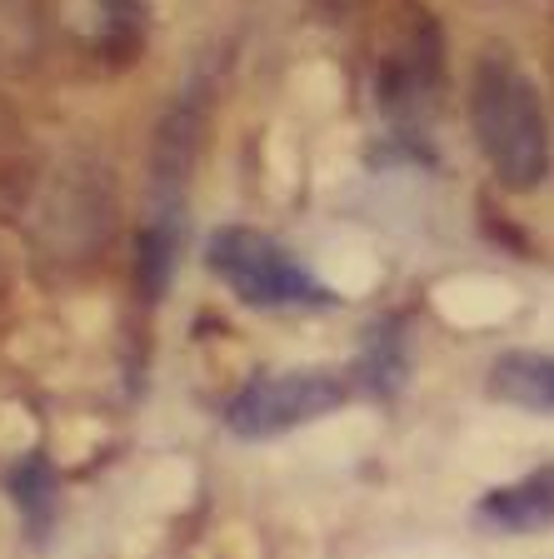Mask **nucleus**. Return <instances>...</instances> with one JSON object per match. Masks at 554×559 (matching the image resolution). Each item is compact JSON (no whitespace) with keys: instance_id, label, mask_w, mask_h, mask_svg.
<instances>
[{"instance_id":"f257e3e1","label":"nucleus","mask_w":554,"mask_h":559,"mask_svg":"<svg viewBox=\"0 0 554 559\" xmlns=\"http://www.w3.org/2000/svg\"><path fill=\"white\" fill-rule=\"evenodd\" d=\"M470 126L490 175L505 190L524 195L550 175V120L534 81L515 60L485 56L470 85Z\"/></svg>"},{"instance_id":"f03ea898","label":"nucleus","mask_w":554,"mask_h":559,"mask_svg":"<svg viewBox=\"0 0 554 559\" xmlns=\"http://www.w3.org/2000/svg\"><path fill=\"white\" fill-rule=\"evenodd\" d=\"M25 215H31L35 250L60 270H81L110 240L116 205H110V180L95 160H70L56 175H46L35 190H25Z\"/></svg>"},{"instance_id":"7ed1b4c3","label":"nucleus","mask_w":554,"mask_h":559,"mask_svg":"<svg viewBox=\"0 0 554 559\" xmlns=\"http://www.w3.org/2000/svg\"><path fill=\"white\" fill-rule=\"evenodd\" d=\"M205 265L225 280V290L240 295L245 305H260V310H325V305H335V295L285 245H275L266 230H250V225H220L205 240Z\"/></svg>"},{"instance_id":"20e7f679","label":"nucleus","mask_w":554,"mask_h":559,"mask_svg":"<svg viewBox=\"0 0 554 559\" xmlns=\"http://www.w3.org/2000/svg\"><path fill=\"white\" fill-rule=\"evenodd\" d=\"M345 405V380L325 370H285V374H260L225 405V425L240 440H270V435L300 430L315 419L335 415Z\"/></svg>"},{"instance_id":"39448f33","label":"nucleus","mask_w":554,"mask_h":559,"mask_svg":"<svg viewBox=\"0 0 554 559\" xmlns=\"http://www.w3.org/2000/svg\"><path fill=\"white\" fill-rule=\"evenodd\" d=\"M50 21L75 50L120 70L145 46V0H50Z\"/></svg>"},{"instance_id":"423d86ee","label":"nucleus","mask_w":554,"mask_h":559,"mask_svg":"<svg viewBox=\"0 0 554 559\" xmlns=\"http://www.w3.org/2000/svg\"><path fill=\"white\" fill-rule=\"evenodd\" d=\"M200 135H205V95L185 91L161 116V135H155V200L180 205L185 175L200 155Z\"/></svg>"},{"instance_id":"0eeeda50","label":"nucleus","mask_w":554,"mask_h":559,"mask_svg":"<svg viewBox=\"0 0 554 559\" xmlns=\"http://www.w3.org/2000/svg\"><path fill=\"white\" fill-rule=\"evenodd\" d=\"M474 524H485L495 535H534L554 524V465L534 469V475L515 479V485L490 489L474 504Z\"/></svg>"},{"instance_id":"6e6552de","label":"nucleus","mask_w":554,"mask_h":559,"mask_svg":"<svg viewBox=\"0 0 554 559\" xmlns=\"http://www.w3.org/2000/svg\"><path fill=\"white\" fill-rule=\"evenodd\" d=\"M180 240H185V210L155 200L151 221L135 240V280L145 300H161L175 280V260H180Z\"/></svg>"},{"instance_id":"1a4fd4ad","label":"nucleus","mask_w":554,"mask_h":559,"mask_svg":"<svg viewBox=\"0 0 554 559\" xmlns=\"http://www.w3.org/2000/svg\"><path fill=\"white\" fill-rule=\"evenodd\" d=\"M490 395L530 415H554V355H540V349L499 355L490 365Z\"/></svg>"},{"instance_id":"9d476101","label":"nucleus","mask_w":554,"mask_h":559,"mask_svg":"<svg viewBox=\"0 0 554 559\" xmlns=\"http://www.w3.org/2000/svg\"><path fill=\"white\" fill-rule=\"evenodd\" d=\"M359 380L375 395H394L404 380V320L385 314L380 325L365 330V349H359Z\"/></svg>"},{"instance_id":"9b49d317","label":"nucleus","mask_w":554,"mask_h":559,"mask_svg":"<svg viewBox=\"0 0 554 559\" xmlns=\"http://www.w3.org/2000/svg\"><path fill=\"white\" fill-rule=\"evenodd\" d=\"M11 495L21 500L25 520H31V530L40 535V530H50V514H56V469H50L46 454H31V460H21V465L11 469Z\"/></svg>"}]
</instances>
